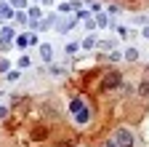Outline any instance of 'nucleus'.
Returning <instances> with one entry per match:
<instances>
[{"label": "nucleus", "mask_w": 149, "mask_h": 147, "mask_svg": "<svg viewBox=\"0 0 149 147\" xmlns=\"http://www.w3.org/2000/svg\"><path fill=\"white\" fill-rule=\"evenodd\" d=\"M115 142H117V147H133V134L128 131V128H117L115 131Z\"/></svg>", "instance_id": "nucleus-1"}, {"label": "nucleus", "mask_w": 149, "mask_h": 147, "mask_svg": "<svg viewBox=\"0 0 149 147\" xmlns=\"http://www.w3.org/2000/svg\"><path fill=\"white\" fill-rule=\"evenodd\" d=\"M120 78H123L120 72H109V75H107V80L101 83V88H104V91H112V88H117V86H120Z\"/></svg>", "instance_id": "nucleus-2"}, {"label": "nucleus", "mask_w": 149, "mask_h": 147, "mask_svg": "<svg viewBox=\"0 0 149 147\" xmlns=\"http://www.w3.org/2000/svg\"><path fill=\"white\" fill-rule=\"evenodd\" d=\"M40 56H43L45 62H51V56H53V48H51V46H40Z\"/></svg>", "instance_id": "nucleus-3"}, {"label": "nucleus", "mask_w": 149, "mask_h": 147, "mask_svg": "<svg viewBox=\"0 0 149 147\" xmlns=\"http://www.w3.org/2000/svg\"><path fill=\"white\" fill-rule=\"evenodd\" d=\"M139 96H144V99H149V80H144V83L139 86Z\"/></svg>", "instance_id": "nucleus-4"}, {"label": "nucleus", "mask_w": 149, "mask_h": 147, "mask_svg": "<svg viewBox=\"0 0 149 147\" xmlns=\"http://www.w3.org/2000/svg\"><path fill=\"white\" fill-rule=\"evenodd\" d=\"M69 110H72V113H83V102L80 99H72L69 102Z\"/></svg>", "instance_id": "nucleus-5"}, {"label": "nucleus", "mask_w": 149, "mask_h": 147, "mask_svg": "<svg viewBox=\"0 0 149 147\" xmlns=\"http://www.w3.org/2000/svg\"><path fill=\"white\" fill-rule=\"evenodd\" d=\"M48 136V131H45V128H35V131H32V139H37V142H40V139H45Z\"/></svg>", "instance_id": "nucleus-6"}, {"label": "nucleus", "mask_w": 149, "mask_h": 147, "mask_svg": "<svg viewBox=\"0 0 149 147\" xmlns=\"http://www.w3.org/2000/svg\"><path fill=\"white\" fill-rule=\"evenodd\" d=\"M125 59L136 62V59H139V48H128V51H125Z\"/></svg>", "instance_id": "nucleus-7"}, {"label": "nucleus", "mask_w": 149, "mask_h": 147, "mask_svg": "<svg viewBox=\"0 0 149 147\" xmlns=\"http://www.w3.org/2000/svg\"><path fill=\"white\" fill-rule=\"evenodd\" d=\"M0 35H3V40H11V38H13V30H11V27H6Z\"/></svg>", "instance_id": "nucleus-8"}, {"label": "nucleus", "mask_w": 149, "mask_h": 147, "mask_svg": "<svg viewBox=\"0 0 149 147\" xmlns=\"http://www.w3.org/2000/svg\"><path fill=\"white\" fill-rule=\"evenodd\" d=\"M77 123H80V126L88 123V113H85V110H83V113H77Z\"/></svg>", "instance_id": "nucleus-9"}, {"label": "nucleus", "mask_w": 149, "mask_h": 147, "mask_svg": "<svg viewBox=\"0 0 149 147\" xmlns=\"http://www.w3.org/2000/svg\"><path fill=\"white\" fill-rule=\"evenodd\" d=\"M0 16H11V8H6V6H0Z\"/></svg>", "instance_id": "nucleus-10"}, {"label": "nucleus", "mask_w": 149, "mask_h": 147, "mask_svg": "<svg viewBox=\"0 0 149 147\" xmlns=\"http://www.w3.org/2000/svg\"><path fill=\"white\" fill-rule=\"evenodd\" d=\"M144 38H146V40H149V27H146V30H144Z\"/></svg>", "instance_id": "nucleus-11"}]
</instances>
